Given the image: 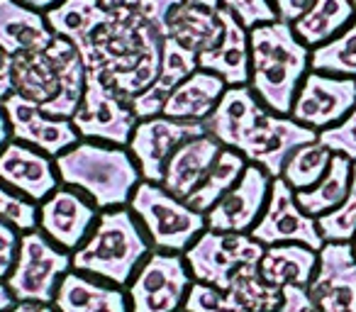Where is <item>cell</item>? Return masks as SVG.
Listing matches in <instances>:
<instances>
[{"instance_id":"cell-1","label":"cell","mask_w":356,"mask_h":312,"mask_svg":"<svg viewBox=\"0 0 356 312\" xmlns=\"http://www.w3.org/2000/svg\"><path fill=\"white\" fill-rule=\"evenodd\" d=\"M203 124L222 147L239 151L271 179H281L288 156L298 147L317 142L315 129L296 122L291 115L268 110L249 85H229Z\"/></svg>"},{"instance_id":"cell-2","label":"cell","mask_w":356,"mask_h":312,"mask_svg":"<svg viewBox=\"0 0 356 312\" xmlns=\"http://www.w3.org/2000/svg\"><path fill=\"white\" fill-rule=\"evenodd\" d=\"M163 32L137 15L108 13L79 44L86 74L100 79L132 103L156 81L161 69Z\"/></svg>"},{"instance_id":"cell-3","label":"cell","mask_w":356,"mask_h":312,"mask_svg":"<svg viewBox=\"0 0 356 312\" xmlns=\"http://www.w3.org/2000/svg\"><path fill=\"white\" fill-rule=\"evenodd\" d=\"M310 51L288 22L276 20L249 30V88L268 110L291 115L298 88L310 74Z\"/></svg>"},{"instance_id":"cell-4","label":"cell","mask_w":356,"mask_h":312,"mask_svg":"<svg viewBox=\"0 0 356 312\" xmlns=\"http://www.w3.org/2000/svg\"><path fill=\"white\" fill-rule=\"evenodd\" d=\"M13 88L51 117L71 120L86 90L79 49L64 37H54L47 49L13 56Z\"/></svg>"},{"instance_id":"cell-5","label":"cell","mask_w":356,"mask_h":312,"mask_svg":"<svg viewBox=\"0 0 356 312\" xmlns=\"http://www.w3.org/2000/svg\"><path fill=\"white\" fill-rule=\"evenodd\" d=\"M56 174L66 186L81 190L98 210L124 208L142 183L134 156L124 147L81 139L56 156Z\"/></svg>"},{"instance_id":"cell-6","label":"cell","mask_w":356,"mask_h":312,"mask_svg":"<svg viewBox=\"0 0 356 312\" xmlns=\"http://www.w3.org/2000/svg\"><path fill=\"white\" fill-rule=\"evenodd\" d=\"M152 254L137 215L127 208L103 210L86 242L71 254L74 271L127 288L137 268Z\"/></svg>"},{"instance_id":"cell-7","label":"cell","mask_w":356,"mask_h":312,"mask_svg":"<svg viewBox=\"0 0 356 312\" xmlns=\"http://www.w3.org/2000/svg\"><path fill=\"white\" fill-rule=\"evenodd\" d=\"M129 210L137 215L144 234L156 252L186 254V249L208 229L205 215L176 198L159 183H142L134 188Z\"/></svg>"},{"instance_id":"cell-8","label":"cell","mask_w":356,"mask_h":312,"mask_svg":"<svg viewBox=\"0 0 356 312\" xmlns=\"http://www.w3.org/2000/svg\"><path fill=\"white\" fill-rule=\"evenodd\" d=\"M71 268V254L56 247L44 232H22L20 252L13 273L6 278L17 302H42L54 305L61 278Z\"/></svg>"},{"instance_id":"cell-9","label":"cell","mask_w":356,"mask_h":312,"mask_svg":"<svg viewBox=\"0 0 356 312\" xmlns=\"http://www.w3.org/2000/svg\"><path fill=\"white\" fill-rule=\"evenodd\" d=\"M264 249L266 247L259 244L257 239H252L249 234L205 229L186 249L184 258L195 281L208 283V286H215L220 290H227L237 273H242L244 268L259 266Z\"/></svg>"},{"instance_id":"cell-10","label":"cell","mask_w":356,"mask_h":312,"mask_svg":"<svg viewBox=\"0 0 356 312\" xmlns=\"http://www.w3.org/2000/svg\"><path fill=\"white\" fill-rule=\"evenodd\" d=\"M191 286L193 276L181 254L152 252L127 286L129 312H178Z\"/></svg>"},{"instance_id":"cell-11","label":"cell","mask_w":356,"mask_h":312,"mask_svg":"<svg viewBox=\"0 0 356 312\" xmlns=\"http://www.w3.org/2000/svg\"><path fill=\"white\" fill-rule=\"evenodd\" d=\"M71 122L81 134V139L127 147L139 120L127 100L120 98L100 79L86 74L83 98H81V105L76 108Z\"/></svg>"},{"instance_id":"cell-12","label":"cell","mask_w":356,"mask_h":312,"mask_svg":"<svg viewBox=\"0 0 356 312\" xmlns=\"http://www.w3.org/2000/svg\"><path fill=\"white\" fill-rule=\"evenodd\" d=\"M249 237L257 239L264 247H276V244H302L315 252L325 247V239L317 227V220L310 217L305 210L298 205L296 190L283 179L271 181V193H268L266 208H264L259 222L252 227Z\"/></svg>"},{"instance_id":"cell-13","label":"cell","mask_w":356,"mask_h":312,"mask_svg":"<svg viewBox=\"0 0 356 312\" xmlns=\"http://www.w3.org/2000/svg\"><path fill=\"white\" fill-rule=\"evenodd\" d=\"M203 134H208L203 122H184V120H171L163 115L139 120L127 147L137 161L142 181L161 186L171 154L188 139L203 137Z\"/></svg>"},{"instance_id":"cell-14","label":"cell","mask_w":356,"mask_h":312,"mask_svg":"<svg viewBox=\"0 0 356 312\" xmlns=\"http://www.w3.org/2000/svg\"><path fill=\"white\" fill-rule=\"evenodd\" d=\"M356 108V79L310 74L302 79L298 95L293 100L291 117L317 134L332 124L341 122Z\"/></svg>"},{"instance_id":"cell-15","label":"cell","mask_w":356,"mask_h":312,"mask_svg":"<svg viewBox=\"0 0 356 312\" xmlns=\"http://www.w3.org/2000/svg\"><path fill=\"white\" fill-rule=\"evenodd\" d=\"M271 176L259 166L249 164L242 179L205 213V224L213 232L249 234L259 222L271 193Z\"/></svg>"},{"instance_id":"cell-16","label":"cell","mask_w":356,"mask_h":312,"mask_svg":"<svg viewBox=\"0 0 356 312\" xmlns=\"http://www.w3.org/2000/svg\"><path fill=\"white\" fill-rule=\"evenodd\" d=\"M307 293L320 312H356V254L346 242H325Z\"/></svg>"},{"instance_id":"cell-17","label":"cell","mask_w":356,"mask_h":312,"mask_svg":"<svg viewBox=\"0 0 356 312\" xmlns=\"http://www.w3.org/2000/svg\"><path fill=\"white\" fill-rule=\"evenodd\" d=\"M3 108H6L8 122H10L13 139L40 149L47 156H54L56 159L66 149L76 147L81 142V134L76 132L71 120L51 117L40 105L30 103L22 95H8L3 100Z\"/></svg>"},{"instance_id":"cell-18","label":"cell","mask_w":356,"mask_h":312,"mask_svg":"<svg viewBox=\"0 0 356 312\" xmlns=\"http://www.w3.org/2000/svg\"><path fill=\"white\" fill-rule=\"evenodd\" d=\"M98 208L76 188H56L40 205V229L64 252L74 254L98 222Z\"/></svg>"},{"instance_id":"cell-19","label":"cell","mask_w":356,"mask_h":312,"mask_svg":"<svg viewBox=\"0 0 356 312\" xmlns=\"http://www.w3.org/2000/svg\"><path fill=\"white\" fill-rule=\"evenodd\" d=\"M0 181L32 203H42L59 188V174L51 164V156L15 139H10L0 151Z\"/></svg>"},{"instance_id":"cell-20","label":"cell","mask_w":356,"mask_h":312,"mask_svg":"<svg viewBox=\"0 0 356 312\" xmlns=\"http://www.w3.org/2000/svg\"><path fill=\"white\" fill-rule=\"evenodd\" d=\"M222 144L213 137V134H203V137H193L186 144L176 149L171 154V159L163 171L161 188L168 190L176 198L186 200L208 176V171L213 169L215 159L222 151Z\"/></svg>"},{"instance_id":"cell-21","label":"cell","mask_w":356,"mask_h":312,"mask_svg":"<svg viewBox=\"0 0 356 312\" xmlns=\"http://www.w3.org/2000/svg\"><path fill=\"white\" fill-rule=\"evenodd\" d=\"M198 66V56L193 51H188L186 47H181L171 37H163L161 44V69L159 76L152 85H149L144 93H139L132 100V113L137 115V120H149L156 117L163 113V105H166L168 95L176 90L178 83H184L191 74H195Z\"/></svg>"},{"instance_id":"cell-22","label":"cell","mask_w":356,"mask_h":312,"mask_svg":"<svg viewBox=\"0 0 356 312\" xmlns=\"http://www.w3.org/2000/svg\"><path fill=\"white\" fill-rule=\"evenodd\" d=\"M225 22V35L215 49L198 56L203 71L220 76L227 85H249L252 54H249V30L227 10H218Z\"/></svg>"},{"instance_id":"cell-23","label":"cell","mask_w":356,"mask_h":312,"mask_svg":"<svg viewBox=\"0 0 356 312\" xmlns=\"http://www.w3.org/2000/svg\"><path fill=\"white\" fill-rule=\"evenodd\" d=\"M44 13L32 10L17 0H0V49L10 56L47 49L54 42Z\"/></svg>"},{"instance_id":"cell-24","label":"cell","mask_w":356,"mask_h":312,"mask_svg":"<svg viewBox=\"0 0 356 312\" xmlns=\"http://www.w3.org/2000/svg\"><path fill=\"white\" fill-rule=\"evenodd\" d=\"M56 312H129L122 288L105 286L86 273H66L54 297Z\"/></svg>"},{"instance_id":"cell-25","label":"cell","mask_w":356,"mask_h":312,"mask_svg":"<svg viewBox=\"0 0 356 312\" xmlns=\"http://www.w3.org/2000/svg\"><path fill=\"white\" fill-rule=\"evenodd\" d=\"M227 88L229 85L220 76L198 69L184 83L176 85L161 115L171 120H184V122H205Z\"/></svg>"},{"instance_id":"cell-26","label":"cell","mask_w":356,"mask_h":312,"mask_svg":"<svg viewBox=\"0 0 356 312\" xmlns=\"http://www.w3.org/2000/svg\"><path fill=\"white\" fill-rule=\"evenodd\" d=\"M225 35V22L218 10L193 6V3H181L171 10L166 20V37L176 40L181 47L193 51L195 56L215 49Z\"/></svg>"},{"instance_id":"cell-27","label":"cell","mask_w":356,"mask_h":312,"mask_svg":"<svg viewBox=\"0 0 356 312\" xmlns=\"http://www.w3.org/2000/svg\"><path fill=\"white\" fill-rule=\"evenodd\" d=\"M317 271V252L302 244H276L264 249V256L259 261V276L268 286L283 288L300 286L307 288Z\"/></svg>"},{"instance_id":"cell-28","label":"cell","mask_w":356,"mask_h":312,"mask_svg":"<svg viewBox=\"0 0 356 312\" xmlns=\"http://www.w3.org/2000/svg\"><path fill=\"white\" fill-rule=\"evenodd\" d=\"M354 17L356 10L351 0H315L310 10L293 22V32L302 44L315 49L334 40L344 27H349Z\"/></svg>"},{"instance_id":"cell-29","label":"cell","mask_w":356,"mask_h":312,"mask_svg":"<svg viewBox=\"0 0 356 312\" xmlns=\"http://www.w3.org/2000/svg\"><path fill=\"white\" fill-rule=\"evenodd\" d=\"M351 174H354V161L334 154L330 169H327V174L320 179V183L296 193L298 205L315 220L332 213V210L344 203L346 193H349V186H351Z\"/></svg>"},{"instance_id":"cell-30","label":"cell","mask_w":356,"mask_h":312,"mask_svg":"<svg viewBox=\"0 0 356 312\" xmlns=\"http://www.w3.org/2000/svg\"><path fill=\"white\" fill-rule=\"evenodd\" d=\"M247 166H249V161L244 159L242 154L225 147L222 151H220L218 159H215L213 169H210L208 176L203 179V183L186 198V203H188L193 210H198V213L205 215L239 179H242Z\"/></svg>"},{"instance_id":"cell-31","label":"cell","mask_w":356,"mask_h":312,"mask_svg":"<svg viewBox=\"0 0 356 312\" xmlns=\"http://www.w3.org/2000/svg\"><path fill=\"white\" fill-rule=\"evenodd\" d=\"M105 15L108 10L100 6V0H61L59 6L44 13L51 32L71 44H79L98 22L105 20Z\"/></svg>"},{"instance_id":"cell-32","label":"cell","mask_w":356,"mask_h":312,"mask_svg":"<svg viewBox=\"0 0 356 312\" xmlns=\"http://www.w3.org/2000/svg\"><path fill=\"white\" fill-rule=\"evenodd\" d=\"M310 71L356 79V17L334 40L310 51Z\"/></svg>"},{"instance_id":"cell-33","label":"cell","mask_w":356,"mask_h":312,"mask_svg":"<svg viewBox=\"0 0 356 312\" xmlns=\"http://www.w3.org/2000/svg\"><path fill=\"white\" fill-rule=\"evenodd\" d=\"M332 156H334V154H332L325 144H320V139L310 144H302V147H298L296 151L288 156L281 179L286 181L296 193L312 188V186L320 183V179L327 174V169H330V164H332Z\"/></svg>"},{"instance_id":"cell-34","label":"cell","mask_w":356,"mask_h":312,"mask_svg":"<svg viewBox=\"0 0 356 312\" xmlns=\"http://www.w3.org/2000/svg\"><path fill=\"white\" fill-rule=\"evenodd\" d=\"M227 293L244 307L247 312H273L281 305V290L268 286L261 276H259V266L244 268L242 273L234 276L229 283Z\"/></svg>"},{"instance_id":"cell-35","label":"cell","mask_w":356,"mask_h":312,"mask_svg":"<svg viewBox=\"0 0 356 312\" xmlns=\"http://www.w3.org/2000/svg\"><path fill=\"white\" fill-rule=\"evenodd\" d=\"M317 227L325 242H346L351 244L356 237V161L354 174H351V186L344 203L334 208L332 213L317 217Z\"/></svg>"},{"instance_id":"cell-36","label":"cell","mask_w":356,"mask_h":312,"mask_svg":"<svg viewBox=\"0 0 356 312\" xmlns=\"http://www.w3.org/2000/svg\"><path fill=\"white\" fill-rule=\"evenodd\" d=\"M193 6L208 8V10H227L242 22L247 30H254L266 22H276V10L271 0H186Z\"/></svg>"},{"instance_id":"cell-37","label":"cell","mask_w":356,"mask_h":312,"mask_svg":"<svg viewBox=\"0 0 356 312\" xmlns=\"http://www.w3.org/2000/svg\"><path fill=\"white\" fill-rule=\"evenodd\" d=\"M184 0H100V6L108 13H118V15H137L142 20L152 22L154 27L163 32L166 37V20L176 6H181Z\"/></svg>"},{"instance_id":"cell-38","label":"cell","mask_w":356,"mask_h":312,"mask_svg":"<svg viewBox=\"0 0 356 312\" xmlns=\"http://www.w3.org/2000/svg\"><path fill=\"white\" fill-rule=\"evenodd\" d=\"M184 312H247L227 290L193 281L184 300Z\"/></svg>"},{"instance_id":"cell-39","label":"cell","mask_w":356,"mask_h":312,"mask_svg":"<svg viewBox=\"0 0 356 312\" xmlns=\"http://www.w3.org/2000/svg\"><path fill=\"white\" fill-rule=\"evenodd\" d=\"M0 220L17 229V232H32L40 227V210L25 195H17L6 188L0 181Z\"/></svg>"},{"instance_id":"cell-40","label":"cell","mask_w":356,"mask_h":312,"mask_svg":"<svg viewBox=\"0 0 356 312\" xmlns=\"http://www.w3.org/2000/svg\"><path fill=\"white\" fill-rule=\"evenodd\" d=\"M317 139L332 154H339V156H346L349 161H356V108L341 122L322 129L317 134Z\"/></svg>"},{"instance_id":"cell-41","label":"cell","mask_w":356,"mask_h":312,"mask_svg":"<svg viewBox=\"0 0 356 312\" xmlns=\"http://www.w3.org/2000/svg\"><path fill=\"white\" fill-rule=\"evenodd\" d=\"M20 237L22 234H17V229L13 224L0 220V281L10 276L13 268H15L17 252H20Z\"/></svg>"},{"instance_id":"cell-42","label":"cell","mask_w":356,"mask_h":312,"mask_svg":"<svg viewBox=\"0 0 356 312\" xmlns=\"http://www.w3.org/2000/svg\"><path fill=\"white\" fill-rule=\"evenodd\" d=\"M281 305L273 312H320V307L315 305V300L310 297L307 288L300 286H288L281 290Z\"/></svg>"},{"instance_id":"cell-43","label":"cell","mask_w":356,"mask_h":312,"mask_svg":"<svg viewBox=\"0 0 356 312\" xmlns=\"http://www.w3.org/2000/svg\"><path fill=\"white\" fill-rule=\"evenodd\" d=\"M312 3H315V0H271L273 10H276V17L281 22H288V25L300 20V17L312 8Z\"/></svg>"},{"instance_id":"cell-44","label":"cell","mask_w":356,"mask_h":312,"mask_svg":"<svg viewBox=\"0 0 356 312\" xmlns=\"http://www.w3.org/2000/svg\"><path fill=\"white\" fill-rule=\"evenodd\" d=\"M15 93L13 88V56L0 49V103Z\"/></svg>"},{"instance_id":"cell-45","label":"cell","mask_w":356,"mask_h":312,"mask_svg":"<svg viewBox=\"0 0 356 312\" xmlns=\"http://www.w3.org/2000/svg\"><path fill=\"white\" fill-rule=\"evenodd\" d=\"M8 312H56L51 305H42V302H15Z\"/></svg>"},{"instance_id":"cell-46","label":"cell","mask_w":356,"mask_h":312,"mask_svg":"<svg viewBox=\"0 0 356 312\" xmlns=\"http://www.w3.org/2000/svg\"><path fill=\"white\" fill-rule=\"evenodd\" d=\"M13 139V132H10V122H8V115H6V108L0 103V151L6 147L8 142Z\"/></svg>"},{"instance_id":"cell-47","label":"cell","mask_w":356,"mask_h":312,"mask_svg":"<svg viewBox=\"0 0 356 312\" xmlns=\"http://www.w3.org/2000/svg\"><path fill=\"white\" fill-rule=\"evenodd\" d=\"M17 3H22V6H27V8H32V10L47 13V10H51V8L59 6L61 0H17Z\"/></svg>"},{"instance_id":"cell-48","label":"cell","mask_w":356,"mask_h":312,"mask_svg":"<svg viewBox=\"0 0 356 312\" xmlns=\"http://www.w3.org/2000/svg\"><path fill=\"white\" fill-rule=\"evenodd\" d=\"M15 297H13V293H10V288L6 286V283L0 281V312H8L13 305H15Z\"/></svg>"},{"instance_id":"cell-49","label":"cell","mask_w":356,"mask_h":312,"mask_svg":"<svg viewBox=\"0 0 356 312\" xmlns=\"http://www.w3.org/2000/svg\"><path fill=\"white\" fill-rule=\"evenodd\" d=\"M351 247H354V254H356V237H354V242H351Z\"/></svg>"},{"instance_id":"cell-50","label":"cell","mask_w":356,"mask_h":312,"mask_svg":"<svg viewBox=\"0 0 356 312\" xmlns=\"http://www.w3.org/2000/svg\"><path fill=\"white\" fill-rule=\"evenodd\" d=\"M351 6H354V10H356V0H351Z\"/></svg>"}]
</instances>
